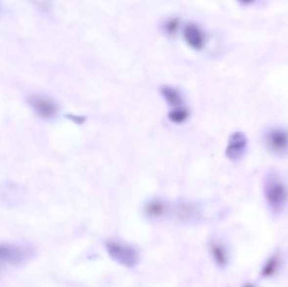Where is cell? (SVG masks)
I'll return each mask as SVG.
<instances>
[{
    "label": "cell",
    "mask_w": 288,
    "mask_h": 287,
    "mask_svg": "<svg viewBox=\"0 0 288 287\" xmlns=\"http://www.w3.org/2000/svg\"><path fill=\"white\" fill-rule=\"evenodd\" d=\"M264 194L273 213H281L288 205V185L277 173L270 172L265 178Z\"/></svg>",
    "instance_id": "6da1fadb"
},
{
    "label": "cell",
    "mask_w": 288,
    "mask_h": 287,
    "mask_svg": "<svg viewBox=\"0 0 288 287\" xmlns=\"http://www.w3.org/2000/svg\"><path fill=\"white\" fill-rule=\"evenodd\" d=\"M262 143L270 155L276 157L288 156V129L282 127H269L262 134Z\"/></svg>",
    "instance_id": "7a4b0ae2"
},
{
    "label": "cell",
    "mask_w": 288,
    "mask_h": 287,
    "mask_svg": "<svg viewBox=\"0 0 288 287\" xmlns=\"http://www.w3.org/2000/svg\"><path fill=\"white\" fill-rule=\"evenodd\" d=\"M107 253L116 263L127 268H133L139 263L138 251L131 245L109 240L106 243Z\"/></svg>",
    "instance_id": "3957f363"
},
{
    "label": "cell",
    "mask_w": 288,
    "mask_h": 287,
    "mask_svg": "<svg viewBox=\"0 0 288 287\" xmlns=\"http://www.w3.org/2000/svg\"><path fill=\"white\" fill-rule=\"evenodd\" d=\"M30 254V251L22 246L0 243V263L9 265H20L29 259Z\"/></svg>",
    "instance_id": "277c9868"
},
{
    "label": "cell",
    "mask_w": 288,
    "mask_h": 287,
    "mask_svg": "<svg viewBox=\"0 0 288 287\" xmlns=\"http://www.w3.org/2000/svg\"><path fill=\"white\" fill-rule=\"evenodd\" d=\"M28 103L37 115L44 119H52L58 115L57 104L43 94H30L28 97Z\"/></svg>",
    "instance_id": "5b68a950"
},
{
    "label": "cell",
    "mask_w": 288,
    "mask_h": 287,
    "mask_svg": "<svg viewBox=\"0 0 288 287\" xmlns=\"http://www.w3.org/2000/svg\"><path fill=\"white\" fill-rule=\"evenodd\" d=\"M248 148V139L244 133L242 132H235L231 135L227 148L226 156L233 162L241 160L245 155Z\"/></svg>",
    "instance_id": "8992f818"
},
{
    "label": "cell",
    "mask_w": 288,
    "mask_h": 287,
    "mask_svg": "<svg viewBox=\"0 0 288 287\" xmlns=\"http://www.w3.org/2000/svg\"><path fill=\"white\" fill-rule=\"evenodd\" d=\"M200 210L194 204L182 202L176 206L175 210L176 217L183 223H193L200 218Z\"/></svg>",
    "instance_id": "52a82bcc"
},
{
    "label": "cell",
    "mask_w": 288,
    "mask_h": 287,
    "mask_svg": "<svg viewBox=\"0 0 288 287\" xmlns=\"http://www.w3.org/2000/svg\"><path fill=\"white\" fill-rule=\"evenodd\" d=\"M184 39L191 48L200 50L205 44V36L200 28L194 24L189 23L184 28Z\"/></svg>",
    "instance_id": "ba28073f"
},
{
    "label": "cell",
    "mask_w": 288,
    "mask_h": 287,
    "mask_svg": "<svg viewBox=\"0 0 288 287\" xmlns=\"http://www.w3.org/2000/svg\"><path fill=\"white\" fill-rule=\"evenodd\" d=\"M209 250L216 265L220 268L227 266L229 260V253L227 246L223 243L220 240L213 239L210 242Z\"/></svg>",
    "instance_id": "9c48e42d"
},
{
    "label": "cell",
    "mask_w": 288,
    "mask_h": 287,
    "mask_svg": "<svg viewBox=\"0 0 288 287\" xmlns=\"http://www.w3.org/2000/svg\"><path fill=\"white\" fill-rule=\"evenodd\" d=\"M166 203L159 199H151L144 206L145 217L152 220L163 218L167 212Z\"/></svg>",
    "instance_id": "30bf717a"
},
{
    "label": "cell",
    "mask_w": 288,
    "mask_h": 287,
    "mask_svg": "<svg viewBox=\"0 0 288 287\" xmlns=\"http://www.w3.org/2000/svg\"><path fill=\"white\" fill-rule=\"evenodd\" d=\"M282 259L279 253L272 254L265 262L261 270V275L263 278H270L278 273L282 267Z\"/></svg>",
    "instance_id": "8fae6325"
},
{
    "label": "cell",
    "mask_w": 288,
    "mask_h": 287,
    "mask_svg": "<svg viewBox=\"0 0 288 287\" xmlns=\"http://www.w3.org/2000/svg\"><path fill=\"white\" fill-rule=\"evenodd\" d=\"M161 94L164 96L167 103L173 106V109L182 107V104L184 100H183L182 94L179 93L178 89L171 86H164L161 88Z\"/></svg>",
    "instance_id": "7c38bea8"
},
{
    "label": "cell",
    "mask_w": 288,
    "mask_h": 287,
    "mask_svg": "<svg viewBox=\"0 0 288 287\" xmlns=\"http://www.w3.org/2000/svg\"><path fill=\"white\" fill-rule=\"evenodd\" d=\"M169 119L170 121L176 123V124H181L185 122L189 117L188 110L186 108L179 107V108H175L171 110V111L169 113Z\"/></svg>",
    "instance_id": "4fadbf2b"
},
{
    "label": "cell",
    "mask_w": 288,
    "mask_h": 287,
    "mask_svg": "<svg viewBox=\"0 0 288 287\" xmlns=\"http://www.w3.org/2000/svg\"><path fill=\"white\" fill-rule=\"evenodd\" d=\"M179 22L178 19L172 18L165 22L164 30L168 35H174L179 28Z\"/></svg>",
    "instance_id": "5bb4252c"
},
{
    "label": "cell",
    "mask_w": 288,
    "mask_h": 287,
    "mask_svg": "<svg viewBox=\"0 0 288 287\" xmlns=\"http://www.w3.org/2000/svg\"><path fill=\"white\" fill-rule=\"evenodd\" d=\"M243 287H256L255 286H254L253 284H246Z\"/></svg>",
    "instance_id": "9a60e30c"
}]
</instances>
